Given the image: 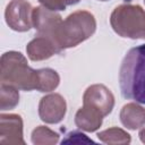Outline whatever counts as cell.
<instances>
[{"instance_id":"1","label":"cell","mask_w":145,"mask_h":145,"mask_svg":"<svg viewBox=\"0 0 145 145\" xmlns=\"http://www.w3.org/2000/svg\"><path fill=\"white\" fill-rule=\"evenodd\" d=\"M119 86L125 99L145 104V44L131 48L123 57Z\"/></svg>"},{"instance_id":"2","label":"cell","mask_w":145,"mask_h":145,"mask_svg":"<svg viewBox=\"0 0 145 145\" xmlns=\"http://www.w3.org/2000/svg\"><path fill=\"white\" fill-rule=\"evenodd\" d=\"M96 31V20L93 14L87 10H78L70 14L57 27L52 40L59 52L75 48L89 39Z\"/></svg>"},{"instance_id":"3","label":"cell","mask_w":145,"mask_h":145,"mask_svg":"<svg viewBox=\"0 0 145 145\" xmlns=\"http://www.w3.org/2000/svg\"><path fill=\"white\" fill-rule=\"evenodd\" d=\"M0 82L15 86L22 91L37 88V70L27 65V59L17 51H8L1 56Z\"/></svg>"},{"instance_id":"4","label":"cell","mask_w":145,"mask_h":145,"mask_svg":"<svg viewBox=\"0 0 145 145\" xmlns=\"http://www.w3.org/2000/svg\"><path fill=\"white\" fill-rule=\"evenodd\" d=\"M112 29L121 37L145 39V10L138 5H120L110 16Z\"/></svg>"},{"instance_id":"5","label":"cell","mask_w":145,"mask_h":145,"mask_svg":"<svg viewBox=\"0 0 145 145\" xmlns=\"http://www.w3.org/2000/svg\"><path fill=\"white\" fill-rule=\"evenodd\" d=\"M33 7L26 0H11L5 11L7 25L16 32H27L33 26Z\"/></svg>"},{"instance_id":"6","label":"cell","mask_w":145,"mask_h":145,"mask_svg":"<svg viewBox=\"0 0 145 145\" xmlns=\"http://www.w3.org/2000/svg\"><path fill=\"white\" fill-rule=\"evenodd\" d=\"M67 112V103L62 95L51 93L43 96L39 103V116L45 123H59Z\"/></svg>"},{"instance_id":"7","label":"cell","mask_w":145,"mask_h":145,"mask_svg":"<svg viewBox=\"0 0 145 145\" xmlns=\"http://www.w3.org/2000/svg\"><path fill=\"white\" fill-rule=\"evenodd\" d=\"M83 104L95 108L105 117L111 113L114 106V96L105 85L94 84L88 86L84 92Z\"/></svg>"},{"instance_id":"8","label":"cell","mask_w":145,"mask_h":145,"mask_svg":"<svg viewBox=\"0 0 145 145\" xmlns=\"http://www.w3.org/2000/svg\"><path fill=\"white\" fill-rule=\"evenodd\" d=\"M0 143L8 145L25 144L22 117L15 113L0 116Z\"/></svg>"},{"instance_id":"9","label":"cell","mask_w":145,"mask_h":145,"mask_svg":"<svg viewBox=\"0 0 145 145\" xmlns=\"http://www.w3.org/2000/svg\"><path fill=\"white\" fill-rule=\"evenodd\" d=\"M61 22L62 17L57 11L49 10L43 6L33 9V27L36 29L37 35H43L52 39L57 27Z\"/></svg>"},{"instance_id":"10","label":"cell","mask_w":145,"mask_h":145,"mask_svg":"<svg viewBox=\"0 0 145 145\" xmlns=\"http://www.w3.org/2000/svg\"><path fill=\"white\" fill-rule=\"evenodd\" d=\"M58 46L51 37L37 35L27 43L26 53L32 61H42L51 58L54 53H58Z\"/></svg>"},{"instance_id":"11","label":"cell","mask_w":145,"mask_h":145,"mask_svg":"<svg viewBox=\"0 0 145 145\" xmlns=\"http://www.w3.org/2000/svg\"><path fill=\"white\" fill-rule=\"evenodd\" d=\"M103 118L104 116L99 110L91 105L83 104V106L78 109L75 114V123L79 129L87 133H93L101 127Z\"/></svg>"},{"instance_id":"12","label":"cell","mask_w":145,"mask_h":145,"mask_svg":"<svg viewBox=\"0 0 145 145\" xmlns=\"http://www.w3.org/2000/svg\"><path fill=\"white\" fill-rule=\"evenodd\" d=\"M119 118L126 128L130 130L139 129L145 125V109L137 102L127 103L120 110Z\"/></svg>"},{"instance_id":"13","label":"cell","mask_w":145,"mask_h":145,"mask_svg":"<svg viewBox=\"0 0 145 145\" xmlns=\"http://www.w3.org/2000/svg\"><path fill=\"white\" fill-rule=\"evenodd\" d=\"M37 75H39V82H37L36 91L51 92L59 86L60 76L56 70L51 68H42V69H37Z\"/></svg>"},{"instance_id":"14","label":"cell","mask_w":145,"mask_h":145,"mask_svg":"<svg viewBox=\"0 0 145 145\" xmlns=\"http://www.w3.org/2000/svg\"><path fill=\"white\" fill-rule=\"evenodd\" d=\"M97 138L104 143V144H110V145H117V144H129L131 142V137L130 135L125 131L121 128L118 127H112L105 130H102L100 133H97Z\"/></svg>"},{"instance_id":"15","label":"cell","mask_w":145,"mask_h":145,"mask_svg":"<svg viewBox=\"0 0 145 145\" xmlns=\"http://www.w3.org/2000/svg\"><path fill=\"white\" fill-rule=\"evenodd\" d=\"M19 103V92L12 85L1 83L0 85V109L11 110Z\"/></svg>"},{"instance_id":"16","label":"cell","mask_w":145,"mask_h":145,"mask_svg":"<svg viewBox=\"0 0 145 145\" xmlns=\"http://www.w3.org/2000/svg\"><path fill=\"white\" fill-rule=\"evenodd\" d=\"M32 143L35 145H53L59 140V135L45 126H39L32 131Z\"/></svg>"},{"instance_id":"17","label":"cell","mask_w":145,"mask_h":145,"mask_svg":"<svg viewBox=\"0 0 145 145\" xmlns=\"http://www.w3.org/2000/svg\"><path fill=\"white\" fill-rule=\"evenodd\" d=\"M66 143H70V144H86V143H94L91 138H88L85 134L80 133V131H70L66 135V138L62 139L61 144H66Z\"/></svg>"},{"instance_id":"18","label":"cell","mask_w":145,"mask_h":145,"mask_svg":"<svg viewBox=\"0 0 145 145\" xmlns=\"http://www.w3.org/2000/svg\"><path fill=\"white\" fill-rule=\"evenodd\" d=\"M39 2L41 6L52 11H62L67 7L65 0H39Z\"/></svg>"},{"instance_id":"19","label":"cell","mask_w":145,"mask_h":145,"mask_svg":"<svg viewBox=\"0 0 145 145\" xmlns=\"http://www.w3.org/2000/svg\"><path fill=\"white\" fill-rule=\"evenodd\" d=\"M138 136H139V139H140V142L145 144V128L140 129V131H139Z\"/></svg>"},{"instance_id":"20","label":"cell","mask_w":145,"mask_h":145,"mask_svg":"<svg viewBox=\"0 0 145 145\" xmlns=\"http://www.w3.org/2000/svg\"><path fill=\"white\" fill-rule=\"evenodd\" d=\"M66 1V3H67V6L69 5V6H71V5H76V3H78L80 0H65Z\"/></svg>"},{"instance_id":"21","label":"cell","mask_w":145,"mask_h":145,"mask_svg":"<svg viewBox=\"0 0 145 145\" xmlns=\"http://www.w3.org/2000/svg\"><path fill=\"white\" fill-rule=\"evenodd\" d=\"M100 1H108V0H100Z\"/></svg>"},{"instance_id":"22","label":"cell","mask_w":145,"mask_h":145,"mask_svg":"<svg viewBox=\"0 0 145 145\" xmlns=\"http://www.w3.org/2000/svg\"><path fill=\"white\" fill-rule=\"evenodd\" d=\"M144 2H145V0H144Z\"/></svg>"}]
</instances>
